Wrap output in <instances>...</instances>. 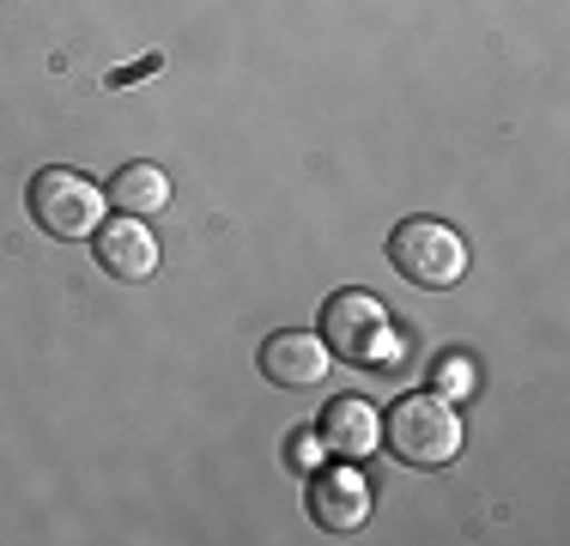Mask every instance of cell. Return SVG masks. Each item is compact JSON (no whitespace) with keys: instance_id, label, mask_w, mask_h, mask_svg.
<instances>
[{"instance_id":"cell-6","label":"cell","mask_w":570,"mask_h":546,"mask_svg":"<svg viewBox=\"0 0 570 546\" xmlns=\"http://www.w3.org/2000/svg\"><path fill=\"white\" fill-rule=\"evenodd\" d=\"M262 377L274 382V389H322L334 371V352H328V340L322 334H304V328H279V334H267L262 340Z\"/></svg>"},{"instance_id":"cell-9","label":"cell","mask_w":570,"mask_h":546,"mask_svg":"<svg viewBox=\"0 0 570 546\" xmlns=\"http://www.w3.org/2000/svg\"><path fill=\"white\" fill-rule=\"evenodd\" d=\"M104 201H110L116 213H128V218H153V213L170 207V176L158 170V164L134 158V164H121V170L110 176Z\"/></svg>"},{"instance_id":"cell-10","label":"cell","mask_w":570,"mask_h":546,"mask_svg":"<svg viewBox=\"0 0 570 546\" xmlns=\"http://www.w3.org/2000/svg\"><path fill=\"white\" fill-rule=\"evenodd\" d=\"M431 382H443V401H468L473 394V364L461 359V352H450V359H438V371H431Z\"/></svg>"},{"instance_id":"cell-5","label":"cell","mask_w":570,"mask_h":546,"mask_svg":"<svg viewBox=\"0 0 570 546\" xmlns=\"http://www.w3.org/2000/svg\"><path fill=\"white\" fill-rule=\"evenodd\" d=\"M371 504H376V491L352 461H328V468H316L304 486V510L322 535H358V528L371 523Z\"/></svg>"},{"instance_id":"cell-1","label":"cell","mask_w":570,"mask_h":546,"mask_svg":"<svg viewBox=\"0 0 570 546\" xmlns=\"http://www.w3.org/2000/svg\"><path fill=\"white\" fill-rule=\"evenodd\" d=\"M322 340H328L334 359L358 364V371H395L406 359V328L371 292H334L322 304Z\"/></svg>"},{"instance_id":"cell-11","label":"cell","mask_w":570,"mask_h":546,"mask_svg":"<svg viewBox=\"0 0 570 546\" xmlns=\"http://www.w3.org/2000/svg\"><path fill=\"white\" fill-rule=\"evenodd\" d=\"M140 74H158V55H146V61H134V67H121V74H110V86H128V79H140Z\"/></svg>"},{"instance_id":"cell-2","label":"cell","mask_w":570,"mask_h":546,"mask_svg":"<svg viewBox=\"0 0 570 546\" xmlns=\"http://www.w3.org/2000/svg\"><path fill=\"white\" fill-rule=\"evenodd\" d=\"M389 262L419 292H450V285L468 280V237L431 213H413L389 231Z\"/></svg>"},{"instance_id":"cell-7","label":"cell","mask_w":570,"mask_h":546,"mask_svg":"<svg viewBox=\"0 0 570 546\" xmlns=\"http://www.w3.org/2000/svg\"><path fill=\"white\" fill-rule=\"evenodd\" d=\"M91 262H98L104 280H116V285H140V280H153V267H158V237L146 231V218H110V225H98L91 231Z\"/></svg>"},{"instance_id":"cell-8","label":"cell","mask_w":570,"mask_h":546,"mask_svg":"<svg viewBox=\"0 0 570 546\" xmlns=\"http://www.w3.org/2000/svg\"><path fill=\"white\" fill-rule=\"evenodd\" d=\"M309 437H316L334 461H364V456L383 449V419H376V407L358 401V394H334Z\"/></svg>"},{"instance_id":"cell-4","label":"cell","mask_w":570,"mask_h":546,"mask_svg":"<svg viewBox=\"0 0 570 546\" xmlns=\"http://www.w3.org/2000/svg\"><path fill=\"white\" fill-rule=\"evenodd\" d=\"M31 218L37 231H49L56 243H91V231L104 225V195L91 176L67 170V164H49V170L31 176Z\"/></svg>"},{"instance_id":"cell-3","label":"cell","mask_w":570,"mask_h":546,"mask_svg":"<svg viewBox=\"0 0 570 546\" xmlns=\"http://www.w3.org/2000/svg\"><path fill=\"white\" fill-rule=\"evenodd\" d=\"M383 443L395 449V461L406 468H450L461 456V413L455 401H443V394H401L395 407H389V426H383Z\"/></svg>"}]
</instances>
